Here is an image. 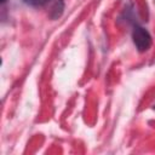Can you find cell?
<instances>
[{"label": "cell", "instance_id": "1", "mask_svg": "<svg viewBox=\"0 0 155 155\" xmlns=\"http://www.w3.org/2000/svg\"><path fill=\"white\" fill-rule=\"evenodd\" d=\"M133 41L134 45L137 46V48L139 51H147L150 45H151V36L149 35V33L142 28V27H137L133 30Z\"/></svg>", "mask_w": 155, "mask_h": 155}, {"label": "cell", "instance_id": "2", "mask_svg": "<svg viewBox=\"0 0 155 155\" xmlns=\"http://www.w3.org/2000/svg\"><path fill=\"white\" fill-rule=\"evenodd\" d=\"M28 5H31V6H42L45 5L48 0H24Z\"/></svg>", "mask_w": 155, "mask_h": 155}]
</instances>
